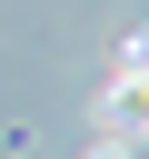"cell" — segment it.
<instances>
[{
    "label": "cell",
    "instance_id": "obj_1",
    "mask_svg": "<svg viewBox=\"0 0 149 159\" xmlns=\"http://www.w3.org/2000/svg\"><path fill=\"white\" fill-rule=\"evenodd\" d=\"M89 159H139V139H89Z\"/></svg>",
    "mask_w": 149,
    "mask_h": 159
},
{
    "label": "cell",
    "instance_id": "obj_2",
    "mask_svg": "<svg viewBox=\"0 0 149 159\" xmlns=\"http://www.w3.org/2000/svg\"><path fill=\"white\" fill-rule=\"evenodd\" d=\"M139 139H149V129H139Z\"/></svg>",
    "mask_w": 149,
    "mask_h": 159
}]
</instances>
